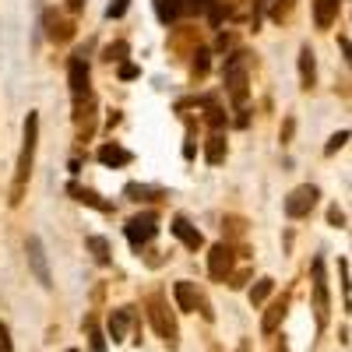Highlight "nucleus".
Segmentation results:
<instances>
[{"label":"nucleus","instance_id":"1","mask_svg":"<svg viewBox=\"0 0 352 352\" xmlns=\"http://www.w3.org/2000/svg\"><path fill=\"white\" fill-rule=\"evenodd\" d=\"M36 144H39V113L28 109L25 124H21V152L14 162V187H11V204H21L28 176H32V162H36Z\"/></svg>","mask_w":352,"mask_h":352},{"label":"nucleus","instance_id":"2","mask_svg":"<svg viewBox=\"0 0 352 352\" xmlns=\"http://www.w3.org/2000/svg\"><path fill=\"white\" fill-rule=\"evenodd\" d=\"M148 317H152V324H155L159 338H162L169 349H176V345H180V328H176V317L169 314V307H166V300L159 296V292H155V296L148 300Z\"/></svg>","mask_w":352,"mask_h":352},{"label":"nucleus","instance_id":"3","mask_svg":"<svg viewBox=\"0 0 352 352\" xmlns=\"http://www.w3.org/2000/svg\"><path fill=\"white\" fill-rule=\"evenodd\" d=\"M247 64H250L247 53H232L226 60V88H229V96L236 106L247 102Z\"/></svg>","mask_w":352,"mask_h":352},{"label":"nucleus","instance_id":"4","mask_svg":"<svg viewBox=\"0 0 352 352\" xmlns=\"http://www.w3.org/2000/svg\"><path fill=\"white\" fill-rule=\"evenodd\" d=\"M314 314H317V328H324L328 314H331L328 278H324V257H314Z\"/></svg>","mask_w":352,"mask_h":352},{"label":"nucleus","instance_id":"5","mask_svg":"<svg viewBox=\"0 0 352 352\" xmlns=\"http://www.w3.org/2000/svg\"><path fill=\"white\" fill-rule=\"evenodd\" d=\"M25 254H28V268H32L36 282L43 289H53V275H50V261H46V247L39 236H28L25 240Z\"/></svg>","mask_w":352,"mask_h":352},{"label":"nucleus","instance_id":"6","mask_svg":"<svg viewBox=\"0 0 352 352\" xmlns=\"http://www.w3.org/2000/svg\"><path fill=\"white\" fill-rule=\"evenodd\" d=\"M155 232H159V215L155 212H141V215H134L127 222V240H131L134 250H141L144 243L155 236Z\"/></svg>","mask_w":352,"mask_h":352},{"label":"nucleus","instance_id":"7","mask_svg":"<svg viewBox=\"0 0 352 352\" xmlns=\"http://www.w3.org/2000/svg\"><path fill=\"white\" fill-rule=\"evenodd\" d=\"M317 187L314 184H303V187H296L289 197H285V215L289 219H303V215H310V208L317 204Z\"/></svg>","mask_w":352,"mask_h":352},{"label":"nucleus","instance_id":"8","mask_svg":"<svg viewBox=\"0 0 352 352\" xmlns=\"http://www.w3.org/2000/svg\"><path fill=\"white\" fill-rule=\"evenodd\" d=\"M173 296H176V307H180V310H201L204 317H208L212 320V310L208 307H204V300H201V292L190 285V282H173Z\"/></svg>","mask_w":352,"mask_h":352},{"label":"nucleus","instance_id":"9","mask_svg":"<svg viewBox=\"0 0 352 352\" xmlns=\"http://www.w3.org/2000/svg\"><path fill=\"white\" fill-rule=\"evenodd\" d=\"M208 275L215 282H229V275H232V250L226 243H215L208 250Z\"/></svg>","mask_w":352,"mask_h":352},{"label":"nucleus","instance_id":"10","mask_svg":"<svg viewBox=\"0 0 352 352\" xmlns=\"http://www.w3.org/2000/svg\"><path fill=\"white\" fill-rule=\"evenodd\" d=\"M67 78H71V96L81 102V99L88 96V60H85V53H74V56H71Z\"/></svg>","mask_w":352,"mask_h":352},{"label":"nucleus","instance_id":"11","mask_svg":"<svg viewBox=\"0 0 352 352\" xmlns=\"http://www.w3.org/2000/svg\"><path fill=\"white\" fill-rule=\"evenodd\" d=\"M169 229H173V236L180 240L184 247H190V250H201V247H204V236L197 232V226H190V222H187L184 215H176Z\"/></svg>","mask_w":352,"mask_h":352},{"label":"nucleus","instance_id":"12","mask_svg":"<svg viewBox=\"0 0 352 352\" xmlns=\"http://www.w3.org/2000/svg\"><path fill=\"white\" fill-rule=\"evenodd\" d=\"M127 328H131V307H120L109 314V342L120 345L127 338Z\"/></svg>","mask_w":352,"mask_h":352},{"label":"nucleus","instance_id":"13","mask_svg":"<svg viewBox=\"0 0 352 352\" xmlns=\"http://www.w3.org/2000/svg\"><path fill=\"white\" fill-rule=\"evenodd\" d=\"M285 307H289V300H285V296H282V300H275V303L268 307V314H264V320H261V331H264V335H272V331L282 324Z\"/></svg>","mask_w":352,"mask_h":352},{"label":"nucleus","instance_id":"14","mask_svg":"<svg viewBox=\"0 0 352 352\" xmlns=\"http://www.w3.org/2000/svg\"><path fill=\"white\" fill-rule=\"evenodd\" d=\"M134 155L127 152V148H120V144H102L99 148V162L102 166H127Z\"/></svg>","mask_w":352,"mask_h":352},{"label":"nucleus","instance_id":"15","mask_svg":"<svg viewBox=\"0 0 352 352\" xmlns=\"http://www.w3.org/2000/svg\"><path fill=\"white\" fill-rule=\"evenodd\" d=\"M338 14V0H314V21L317 28H328Z\"/></svg>","mask_w":352,"mask_h":352},{"label":"nucleus","instance_id":"16","mask_svg":"<svg viewBox=\"0 0 352 352\" xmlns=\"http://www.w3.org/2000/svg\"><path fill=\"white\" fill-rule=\"evenodd\" d=\"M314 78H317V67H314V50H310V46H303V50H300V85H303V88H310V85H314Z\"/></svg>","mask_w":352,"mask_h":352},{"label":"nucleus","instance_id":"17","mask_svg":"<svg viewBox=\"0 0 352 352\" xmlns=\"http://www.w3.org/2000/svg\"><path fill=\"white\" fill-rule=\"evenodd\" d=\"M204 159H208V166H219V162L226 159V138H222V134H212V138H208Z\"/></svg>","mask_w":352,"mask_h":352},{"label":"nucleus","instance_id":"18","mask_svg":"<svg viewBox=\"0 0 352 352\" xmlns=\"http://www.w3.org/2000/svg\"><path fill=\"white\" fill-rule=\"evenodd\" d=\"M85 331H88V345H92V352H106V335L99 331L96 317H88V320H85Z\"/></svg>","mask_w":352,"mask_h":352},{"label":"nucleus","instance_id":"19","mask_svg":"<svg viewBox=\"0 0 352 352\" xmlns=\"http://www.w3.org/2000/svg\"><path fill=\"white\" fill-rule=\"evenodd\" d=\"M71 194L81 201V204H92V208H99V212H109V204L106 201H99V194L96 190H85V187H71Z\"/></svg>","mask_w":352,"mask_h":352},{"label":"nucleus","instance_id":"20","mask_svg":"<svg viewBox=\"0 0 352 352\" xmlns=\"http://www.w3.org/2000/svg\"><path fill=\"white\" fill-rule=\"evenodd\" d=\"M155 14H159L162 25H169L176 14H180V4H176V0H155Z\"/></svg>","mask_w":352,"mask_h":352},{"label":"nucleus","instance_id":"21","mask_svg":"<svg viewBox=\"0 0 352 352\" xmlns=\"http://www.w3.org/2000/svg\"><path fill=\"white\" fill-rule=\"evenodd\" d=\"M85 243H88V250L96 254V261H99V264H109V243H106L102 236H88Z\"/></svg>","mask_w":352,"mask_h":352},{"label":"nucleus","instance_id":"22","mask_svg":"<svg viewBox=\"0 0 352 352\" xmlns=\"http://www.w3.org/2000/svg\"><path fill=\"white\" fill-rule=\"evenodd\" d=\"M272 289H275L272 278H257V285L250 289V303H264V300L272 296Z\"/></svg>","mask_w":352,"mask_h":352},{"label":"nucleus","instance_id":"23","mask_svg":"<svg viewBox=\"0 0 352 352\" xmlns=\"http://www.w3.org/2000/svg\"><path fill=\"white\" fill-rule=\"evenodd\" d=\"M0 352H14V342H11V328H8V320H0Z\"/></svg>","mask_w":352,"mask_h":352},{"label":"nucleus","instance_id":"24","mask_svg":"<svg viewBox=\"0 0 352 352\" xmlns=\"http://www.w3.org/2000/svg\"><path fill=\"white\" fill-rule=\"evenodd\" d=\"M222 14H226V4H222V0H208V21H212V25H219V21H222Z\"/></svg>","mask_w":352,"mask_h":352},{"label":"nucleus","instance_id":"25","mask_svg":"<svg viewBox=\"0 0 352 352\" xmlns=\"http://www.w3.org/2000/svg\"><path fill=\"white\" fill-rule=\"evenodd\" d=\"M131 0H109V8H106V18H124Z\"/></svg>","mask_w":352,"mask_h":352},{"label":"nucleus","instance_id":"26","mask_svg":"<svg viewBox=\"0 0 352 352\" xmlns=\"http://www.w3.org/2000/svg\"><path fill=\"white\" fill-rule=\"evenodd\" d=\"M345 141H349V131H338V134H331V141L324 144V152H328V155H331V152H338Z\"/></svg>","mask_w":352,"mask_h":352},{"label":"nucleus","instance_id":"27","mask_svg":"<svg viewBox=\"0 0 352 352\" xmlns=\"http://www.w3.org/2000/svg\"><path fill=\"white\" fill-rule=\"evenodd\" d=\"M208 120H212V127H222V124H226V116H222V109L215 106V99H208Z\"/></svg>","mask_w":352,"mask_h":352},{"label":"nucleus","instance_id":"28","mask_svg":"<svg viewBox=\"0 0 352 352\" xmlns=\"http://www.w3.org/2000/svg\"><path fill=\"white\" fill-rule=\"evenodd\" d=\"M124 53H127V43H116L106 50V60H124Z\"/></svg>","mask_w":352,"mask_h":352},{"label":"nucleus","instance_id":"29","mask_svg":"<svg viewBox=\"0 0 352 352\" xmlns=\"http://www.w3.org/2000/svg\"><path fill=\"white\" fill-rule=\"evenodd\" d=\"M328 222L331 226H345V212L338 208V204H331V208H328Z\"/></svg>","mask_w":352,"mask_h":352},{"label":"nucleus","instance_id":"30","mask_svg":"<svg viewBox=\"0 0 352 352\" xmlns=\"http://www.w3.org/2000/svg\"><path fill=\"white\" fill-rule=\"evenodd\" d=\"M289 4H292V0H272V18H282L289 11Z\"/></svg>","mask_w":352,"mask_h":352},{"label":"nucleus","instance_id":"31","mask_svg":"<svg viewBox=\"0 0 352 352\" xmlns=\"http://www.w3.org/2000/svg\"><path fill=\"white\" fill-rule=\"evenodd\" d=\"M194 71H197V74H204V71H208V53H197V60H194Z\"/></svg>","mask_w":352,"mask_h":352},{"label":"nucleus","instance_id":"32","mask_svg":"<svg viewBox=\"0 0 352 352\" xmlns=\"http://www.w3.org/2000/svg\"><path fill=\"white\" fill-rule=\"evenodd\" d=\"M204 8V0H184L180 4V11H201Z\"/></svg>","mask_w":352,"mask_h":352},{"label":"nucleus","instance_id":"33","mask_svg":"<svg viewBox=\"0 0 352 352\" xmlns=\"http://www.w3.org/2000/svg\"><path fill=\"white\" fill-rule=\"evenodd\" d=\"M120 78H124V81L138 78V67H134V64H124V67H120Z\"/></svg>","mask_w":352,"mask_h":352},{"label":"nucleus","instance_id":"34","mask_svg":"<svg viewBox=\"0 0 352 352\" xmlns=\"http://www.w3.org/2000/svg\"><path fill=\"white\" fill-rule=\"evenodd\" d=\"M342 50H345V56H349V64H352V43H345V39H342Z\"/></svg>","mask_w":352,"mask_h":352},{"label":"nucleus","instance_id":"35","mask_svg":"<svg viewBox=\"0 0 352 352\" xmlns=\"http://www.w3.org/2000/svg\"><path fill=\"white\" fill-rule=\"evenodd\" d=\"M67 8H71V11H78V8H81V0H67Z\"/></svg>","mask_w":352,"mask_h":352},{"label":"nucleus","instance_id":"36","mask_svg":"<svg viewBox=\"0 0 352 352\" xmlns=\"http://www.w3.org/2000/svg\"><path fill=\"white\" fill-rule=\"evenodd\" d=\"M67 352H78V349H67Z\"/></svg>","mask_w":352,"mask_h":352}]
</instances>
